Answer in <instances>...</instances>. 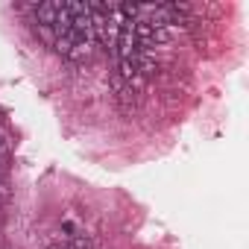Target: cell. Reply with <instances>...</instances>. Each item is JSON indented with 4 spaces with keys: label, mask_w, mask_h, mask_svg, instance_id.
Masks as SVG:
<instances>
[{
    "label": "cell",
    "mask_w": 249,
    "mask_h": 249,
    "mask_svg": "<svg viewBox=\"0 0 249 249\" xmlns=\"http://www.w3.org/2000/svg\"><path fill=\"white\" fill-rule=\"evenodd\" d=\"M56 12H59V0H44L36 6V24L38 27H53L56 24Z\"/></svg>",
    "instance_id": "1"
},
{
    "label": "cell",
    "mask_w": 249,
    "mask_h": 249,
    "mask_svg": "<svg viewBox=\"0 0 249 249\" xmlns=\"http://www.w3.org/2000/svg\"><path fill=\"white\" fill-rule=\"evenodd\" d=\"M9 202V185L6 182H0V208H3Z\"/></svg>",
    "instance_id": "4"
},
{
    "label": "cell",
    "mask_w": 249,
    "mask_h": 249,
    "mask_svg": "<svg viewBox=\"0 0 249 249\" xmlns=\"http://www.w3.org/2000/svg\"><path fill=\"white\" fill-rule=\"evenodd\" d=\"M65 249H94V240H91L88 234H73Z\"/></svg>",
    "instance_id": "2"
},
{
    "label": "cell",
    "mask_w": 249,
    "mask_h": 249,
    "mask_svg": "<svg viewBox=\"0 0 249 249\" xmlns=\"http://www.w3.org/2000/svg\"><path fill=\"white\" fill-rule=\"evenodd\" d=\"M9 153V138H6V132H0V156H6Z\"/></svg>",
    "instance_id": "5"
},
{
    "label": "cell",
    "mask_w": 249,
    "mask_h": 249,
    "mask_svg": "<svg viewBox=\"0 0 249 249\" xmlns=\"http://www.w3.org/2000/svg\"><path fill=\"white\" fill-rule=\"evenodd\" d=\"M36 33L41 36V41H44V44H50V47L56 44V30H53V27H36Z\"/></svg>",
    "instance_id": "3"
}]
</instances>
